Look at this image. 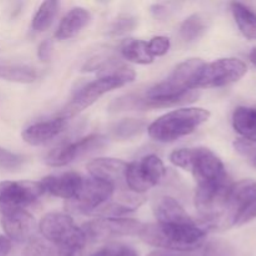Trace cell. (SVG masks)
I'll use <instances>...</instances> for the list:
<instances>
[{
  "label": "cell",
  "mask_w": 256,
  "mask_h": 256,
  "mask_svg": "<svg viewBox=\"0 0 256 256\" xmlns=\"http://www.w3.org/2000/svg\"><path fill=\"white\" fill-rule=\"evenodd\" d=\"M234 148L249 162L256 160V139H239L234 142Z\"/></svg>",
  "instance_id": "cell-34"
},
{
  "label": "cell",
  "mask_w": 256,
  "mask_h": 256,
  "mask_svg": "<svg viewBox=\"0 0 256 256\" xmlns=\"http://www.w3.org/2000/svg\"><path fill=\"white\" fill-rule=\"evenodd\" d=\"M232 126L242 139H256V109L240 106L232 115Z\"/></svg>",
  "instance_id": "cell-20"
},
{
  "label": "cell",
  "mask_w": 256,
  "mask_h": 256,
  "mask_svg": "<svg viewBox=\"0 0 256 256\" xmlns=\"http://www.w3.org/2000/svg\"><path fill=\"white\" fill-rule=\"evenodd\" d=\"M205 29H206V24H205L204 18L200 14H194L182 22L180 28V35L185 42H192L202 38Z\"/></svg>",
  "instance_id": "cell-26"
},
{
  "label": "cell",
  "mask_w": 256,
  "mask_h": 256,
  "mask_svg": "<svg viewBox=\"0 0 256 256\" xmlns=\"http://www.w3.org/2000/svg\"><path fill=\"white\" fill-rule=\"evenodd\" d=\"M148 256H196L195 252H172V250H156Z\"/></svg>",
  "instance_id": "cell-36"
},
{
  "label": "cell",
  "mask_w": 256,
  "mask_h": 256,
  "mask_svg": "<svg viewBox=\"0 0 256 256\" xmlns=\"http://www.w3.org/2000/svg\"><path fill=\"white\" fill-rule=\"evenodd\" d=\"M52 50H54V44H52V40H45L40 44L39 50H38V56L42 62H49L50 58H52Z\"/></svg>",
  "instance_id": "cell-35"
},
{
  "label": "cell",
  "mask_w": 256,
  "mask_h": 256,
  "mask_svg": "<svg viewBox=\"0 0 256 256\" xmlns=\"http://www.w3.org/2000/svg\"><path fill=\"white\" fill-rule=\"evenodd\" d=\"M142 202H144V198L140 196L139 194H125L115 202L102 208L100 215L102 218H109V219H119L122 215H126L139 209Z\"/></svg>",
  "instance_id": "cell-19"
},
{
  "label": "cell",
  "mask_w": 256,
  "mask_h": 256,
  "mask_svg": "<svg viewBox=\"0 0 256 256\" xmlns=\"http://www.w3.org/2000/svg\"><path fill=\"white\" fill-rule=\"evenodd\" d=\"M250 60H252V64L256 66V48H254V49L252 50V52H250Z\"/></svg>",
  "instance_id": "cell-38"
},
{
  "label": "cell",
  "mask_w": 256,
  "mask_h": 256,
  "mask_svg": "<svg viewBox=\"0 0 256 256\" xmlns=\"http://www.w3.org/2000/svg\"><path fill=\"white\" fill-rule=\"evenodd\" d=\"M12 240L8 239L5 235H0V256H8L12 252Z\"/></svg>",
  "instance_id": "cell-37"
},
{
  "label": "cell",
  "mask_w": 256,
  "mask_h": 256,
  "mask_svg": "<svg viewBox=\"0 0 256 256\" xmlns=\"http://www.w3.org/2000/svg\"><path fill=\"white\" fill-rule=\"evenodd\" d=\"M204 65L202 59H189L182 62L164 82L150 88L145 96L150 99H172L192 92Z\"/></svg>",
  "instance_id": "cell-6"
},
{
  "label": "cell",
  "mask_w": 256,
  "mask_h": 256,
  "mask_svg": "<svg viewBox=\"0 0 256 256\" xmlns=\"http://www.w3.org/2000/svg\"><path fill=\"white\" fill-rule=\"evenodd\" d=\"M82 182H84V178L78 172H64V174L44 178L40 182V185L44 194L48 192L52 196L69 202L79 192Z\"/></svg>",
  "instance_id": "cell-14"
},
{
  "label": "cell",
  "mask_w": 256,
  "mask_h": 256,
  "mask_svg": "<svg viewBox=\"0 0 256 256\" xmlns=\"http://www.w3.org/2000/svg\"><path fill=\"white\" fill-rule=\"evenodd\" d=\"M68 125V120L62 118L46 120V122H39L32 124L22 132V139L25 142L30 145H44L52 142L56 136H59L65 130Z\"/></svg>",
  "instance_id": "cell-16"
},
{
  "label": "cell",
  "mask_w": 256,
  "mask_h": 256,
  "mask_svg": "<svg viewBox=\"0 0 256 256\" xmlns=\"http://www.w3.org/2000/svg\"><path fill=\"white\" fill-rule=\"evenodd\" d=\"M165 176V166L156 155H148L138 162L128 164L125 182L132 192L142 194L156 186Z\"/></svg>",
  "instance_id": "cell-8"
},
{
  "label": "cell",
  "mask_w": 256,
  "mask_h": 256,
  "mask_svg": "<svg viewBox=\"0 0 256 256\" xmlns=\"http://www.w3.org/2000/svg\"><path fill=\"white\" fill-rule=\"evenodd\" d=\"M252 162V166H254L255 169H256V160H252V162Z\"/></svg>",
  "instance_id": "cell-39"
},
{
  "label": "cell",
  "mask_w": 256,
  "mask_h": 256,
  "mask_svg": "<svg viewBox=\"0 0 256 256\" xmlns=\"http://www.w3.org/2000/svg\"><path fill=\"white\" fill-rule=\"evenodd\" d=\"M144 224L132 219H109V218H102V219L92 220L82 228L86 236L88 242H98V240L110 239L115 236H132L138 235L139 236Z\"/></svg>",
  "instance_id": "cell-12"
},
{
  "label": "cell",
  "mask_w": 256,
  "mask_h": 256,
  "mask_svg": "<svg viewBox=\"0 0 256 256\" xmlns=\"http://www.w3.org/2000/svg\"><path fill=\"white\" fill-rule=\"evenodd\" d=\"M38 74L32 68L26 65L0 64V79L18 84H32L36 80Z\"/></svg>",
  "instance_id": "cell-22"
},
{
  "label": "cell",
  "mask_w": 256,
  "mask_h": 256,
  "mask_svg": "<svg viewBox=\"0 0 256 256\" xmlns=\"http://www.w3.org/2000/svg\"><path fill=\"white\" fill-rule=\"evenodd\" d=\"M128 164L122 160L112 159V158H102L95 159L88 164V170L92 178L109 182L112 186H122L125 182Z\"/></svg>",
  "instance_id": "cell-15"
},
{
  "label": "cell",
  "mask_w": 256,
  "mask_h": 256,
  "mask_svg": "<svg viewBox=\"0 0 256 256\" xmlns=\"http://www.w3.org/2000/svg\"><path fill=\"white\" fill-rule=\"evenodd\" d=\"M256 219V190L254 194L250 196V199L245 202L242 209L238 214L236 219H235L234 226H242V225L248 224V222H252Z\"/></svg>",
  "instance_id": "cell-29"
},
{
  "label": "cell",
  "mask_w": 256,
  "mask_h": 256,
  "mask_svg": "<svg viewBox=\"0 0 256 256\" xmlns=\"http://www.w3.org/2000/svg\"><path fill=\"white\" fill-rule=\"evenodd\" d=\"M136 26V19L130 15H122V16L118 18L112 24L109 29V34L112 36H119V35H124L130 32L132 30L135 29Z\"/></svg>",
  "instance_id": "cell-30"
},
{
  "label": "cell",
  "mask_w": 256,
  "mask_h": 256,
  "mask_svg": "<svg viewBox=\"0 0 256 256\" xmlns=\"http://www.w3.org/2000/svg\"><path fill=\"white\" fill-rule=\"evenodd\" d=\"M232 12L242 34L246 39L256 40V12L254 10L242 2H232Z\"/></svg>",
  "instance_id": "cell-21"
},
{
  "label": "cell",
  "mask_w": 256,
  "mask_h": 256,
  "mask_svg": "<svg viewBox=\"0 0 256 256\" xmlns=\"http://www.w3.org/2000/svg\"><path fill=\"white\" fill-rule=\"evenodd\" d=\"M115 188L109 182L90 178L82 182L79 192L69 200L66 209L74 214H89L99 210L105 202H109L114 194Z\"/></svg>",
  "instance_id": "cell-10"
},
{
  "label": "cell",
  "mask_w": 256,
  "mask_h": 256,
  "mask_svg": "<svg viewBox=\"0 0 256 256\" xmlns=\"http://www.w3.org/2000/svg\"><path fill=\"white\" fill-rule=\"evenodd\" d=\"M122 55L125 59L135 64L148 65L154 62V58L152 56L148 48V42L142 40H126L122 46Z\"/></svg>",
  "instance_id": "cell-23"
},
{
  "label": "cell",
  "mask_w": 256,
  "mask_h": 256,
  "mask_svg": "<svg viewBox=\"0 0 256 256\" xmlns=\"http://www.w3.org/2000/svg\"><path fill=\"white\" fill-rule=\"evenodd\" d=\"M154 214L159 224L180 225L195 222L182 205L170 196H162L154 202Z\"/></svg>",
  "instance_id": "cell-17"
},
{
  "label": "cell",
  "mask_w": 256,
  "mask_h": 256,
  "mask_svg": "<svg viewBox=\"0 0 256 256\" xmlns=\"http://www.w3.org/2000/svg\"><path fill=\"white\" fill-rule=\"evenodd\" d=\"M146 128V122L142 119H125L112 128V136L120 140L132 139L142 134Z\"/></svg>",
  "instance_id": "cell-27"
},
{
  "label": "cell",
  "mask_w": 256,
  "mask_h": 256,
  "mask_svg": "<svg viewBox=\"0 0 256 256\" xmlns=\"http://www.w3.org/2000/svg\"><path fill=\"white\" fill-rule=\"evenodd\" d=\"M44 194L40 182H0V212L26 210Z\"/></svg>",
  "instance_id": "cell-9"
},
{
  "label": "cell",
  "mask_w": 256,
  "mask_h": 256,
  "mask_svg": "<svg viewBox=\"0 0 256 256\" xmlns=\"http://www.w3.org/2000/svg\"><path fill=\"white\" fill-rule=\"evenodd\" d=\"M59 10V2H44L39 6L38 12H35L32 19V30L35 32H44L45 30L52 26L55 16Z\"/></svg>",
  "instance_id": "cell-24"
},
{
  "label": "cell",
  "mask_w": 256,
  "mask_h": 256,
  "mask_svg": "<svg viewBox=\"0 0 256 256\" xmlns=\"http://www.w3.org/2000/svg\"><path fill=\"white\" fill-rule=\"evenodd\" d=\"M232 248L229 242L222 240H212L205 246L202 256H232Z\"/></svg>",
  "instance_id": "cell-32"
},
{
  "label": "cell",
  "mask_w": 256,
  "mask_h": 256,
  "mask_svg": "<svg viewBox=\"0 0 256 256\" xmlns=\"http://www.w3.org/2000/svg\"><path fill=\"white\" fill-rule=\"evenodd\" d=\"M139 236L146 244L172 252H195L206 236L205 229L198 226L196 222L180 225L149 224L142 226Z\"/></svg>",
  "instance_id": "cell-1"
},
{
  "label": "cell",
  "mask_w": 256,
  "mask_h": 256,
  "mask_svg": "<svg viewBox=\"0 0 256 256\" xmlns=\"http://www.w3.org/2000/svg\"><path fill=\"white\" fill-rule=\"evenodd\" d=\"M2 225L5 236L16 242H29L38 230L36 222L26 210L2 214Z\"/></svg>",
  "instance_id": "cell-13"
},
{
  "label": "cell",
  "mask_w": 256,
  "mask_h": 256,
  "mask_svg": "<svg viewBox=\"0 0 256 256\" xmlns=\"http://www.w3.org/2000/svg\"><path fill=\"white\" fill-rule=\"evenodd\" d=\"M90 256H139L132 248L122 244H110Z\"/></svg>",
  "instance_id": "cell-31"
},
{
  "label": "cell",
  "mask_w": 256,
  "mask_h": 256,
  "mask_svg": "<svg viewBox=\"0 0 256 256\" xmlns=\"http://www.w3.org/2000/svg\"><path fill=\"white\" fill-rule=\"evenodd\" d=\"M26 162V158L15 154L9 150L0 148V169L2 170H18Z\"/></svg>",
  "instance_id": "cell-28"
},
{
  "label": "cell",
  "mask_w": 256,
  "mask_h": 256,
  "mask_svg": "<svg viewBox=\"0 0 256 256\" xmlns=\"http://www.w3.org/2000/svg\"><path fill=\"white\" fill-rule=\"evenodd\" d=\"M44 240L72 256H82L88 239L72 216L60 212L45 215L39 224Z\"/></svg>",
  "instance_id": "cell-5"
},
{
  "label": "cell",
  "mask_w": 256,
  "mask_h": 256,
  "mask_svg": "<svg viewBox=\"0 0 256 256\" xmlns=\"http://www.w3.org/2000/svg\"><path fill=\"white\" fill-rule=\"evenodd\" d=\"M90 20H92V15L86 9L74 8L62 18L55 36L59 40L72 39L89 24Z\"/></svg>",
  "instance_id": "cell-18"
},
{
  "label": "cell",
  "mask_w": 256,
  "mask_h": 256,
  "mask_svg": "<svg viewBox=\"0 0 256 256\" xmlns=\"http://www.w3.org/2000/svg\"><path fill=\"white\" fill-rule=\"evenodd\" d=\"M135 76H136V74L132 68L124 64H119L110 74L102 75L99 79L94 80V82H89L84 88H82L74 95V98L70 100V102H68L62 108V112L58 114V118L69 120L76 116L78 114L92 106L106 92L119 89V88H122L124 85L134 82Z\"/></svg>",
  "instance_id": "cell-2"
},
{
  "label": "cell",
  "mask_w": 256,
  "mask_h": 256,
  "mask_svg": "<svg viewBox=\"0 0 256 256\" xmlns=\"http://www.w3.org/2000/svg\"><path fill=\"white\" fill-rule=\"evenodd\" d=\"M248 65L236 58H224L205 64L195 82L196 89H212L228 86L246 75Z\"/></svg>",
  "instance_id": "cell-7"
},
{
  "label": "cell",
  "mask_w": 256,
  "mask_h": 256,
  "mask_svg": "<svg viewBox=\"0 0 256 256\" xmlns=\"http://www.w3.org/2000/svg\"><path fill=\"white\" fill-rule=\"evenodd\" d=\"M170 162L175 166L192 172L198 186L229 180L222 160L206 148L175 150L170 155Z\"/></svg>",
  "instance_id": "cell-3"
},
{
  "label": "cell",
  "mask_w": 256,
  "mask_h": 256,
  "mask_svg": "<svg viewBox=\"0 0 256 256\" xmlns=\"http://www.w3.org/2000/svg\"><path fill=\"white\" fill-rule=\"evenodd\" d=\"M209 118L210 112L202 108H182L160 116L148 128V132L155 142H172L192 134Z\"/></svg>",
  "instance_id": "cell-4"
},
{
  "label": "cell",
  "mask_w": 256,
  "mask_h": 256,
  "mask_svg": "<svg viewBox=\"0 0 256 256\" xmlns=\"http://www.w3.org/2000/svg\"><path fill=\"white\" fill-rule=\"evenodd\" d=\"M170 39L166 36H155L148 42V48L152 58L164 56L170 50Z\"/></svg>",
  "instance_id": "cell-33"
},
{
  "label": "cell",
  "mask_w": 256,
  "mask_h": 256,
  "mask_svg": "<svg viewBox=\"0 0 256 256\" xmlns=\"http://www.w3.org/2000/svg\"><path fill=\"white\" fill-rule=\"evenodd\" d=\"M22 256H72L44 239H32L28 242Z\"/></svg>",
  "instance_id": "cell-25"
},
{
  "label": "cell",
  "mask_w": 256,
  "mask_h": 256,
  "mask_svg": "<svg viewBox=\"0 0 256 256\" xmlns=\"http://www.w3.org/2000/svg\"><path fill=\"white\" fill-rule=\"evenodd\" d=\"M106 138L102 135L92 134L76 142L62 144L50 152L46 156V164L54 168L65 166L75 160L102 149L106 145Z\"/></svg>",
  "instance_id": "cell-11"
}]
</instances>
